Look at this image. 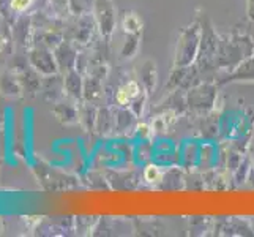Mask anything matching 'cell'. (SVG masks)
I'll list each match as a JSON object with an SVG mask.
<instances>
[{
    "label": "cell",
    "instance_id": "cell-1",
    "mask_svg": "<svg viewBox=\"0 0 254 237\" xmlns=\"http://www.w3.org/2000/svg\"><path fill=\"white\" fill-rule=\"evenodd\" d=\"M200 29L199 24L194 22L182 33L177 46V54H175V67L177 68H185L188 67L192 60H194L199 54L200 48Z\"/></svg>",
    "mask_w": 254,
    "mask_h": 237
},
{
    "label": "cell",
    "instance_id": "cell-2",
    "mask_svg": "<svg viewBox=\"0 0 254 237\" xmlns=\"http://www.w3.org/2000/svg\"><path fill=\"white\" fill-rule=\"evenodd\" d=\"M232 81H254V57H247L234 68L231 75H227L226 82Z\"/></svg>",
    "mask_w": 254,
    "mask_h": 237
},
{
    "label": "cell",
    "instance_id": "cell-3",
    "mask_svg": "<svg viewBox=\"0 0 254 237\" xmlns=\"http://www.w3.org/2000/svg\"><path fill=\"white\" fill-rule=\"evenodd\" d=\"M142 27V22L141 19L134 14V13H127L124 17V29L128 33H139Z\"/></svg>",
    "mask_w": 254,
    "mask_h": 237
},
{
    "label": "cell",
    "instance_id": "cell-4",
    "mask_svg": "<svg viewBox=\"0 0 254 237\" xmlns=\"http://www.w3.org/2000/svg\"><path fill=\"white\" fill-rule=\"evenodd\" d=\"M142 79H144V84L147 85L148 90L155 85V65L152 62L145 64V68L142 70Z\"/></svg>",
    "mask_w": 254,
    "mask_h": 237
},
{
    "label": "cell",
    "instance_id": "cell-5",
    "mask_svg": "<svg viewBox=\"0 0 254 237\" xmlns=\"http://www.w3.org/2000/svg\"><path fill=\"white\" fill-rule=\"evenodd\" d=\"M137 40H139V35L137 33H128V43H127V46H125V51H124V54L131 57L136 52V48H137Z\"/></svg>",
    "mask_w": 254,
    "mask_h": 237
},
{
    "label": "cell",
    "instance_id": "cell-6",
    "mask_svg": "<svg viewBox=\"0 0 254 237\" xmlns=\"http://www.w3.org/2000/svg\"><path fill=\"white\" fill-rule=\"evenodd\" d=\"M129 101H131V96H129L128 90H127V87L125 85L120 87L119 92H117V103L122 104V106H125V104H128Z\"/></svg>",
    "mask_w": 254,
    "mask_h": 237
},
{
    "label": "cell",
    "instance_id": "cell-7",
    "mask_svg": "<svg viewBox=\"0 0 254 237\" xmlns=\"http://www.w3.org/2000/svg\"><path fill=\"white\" fill-rule=\"evenodd\" d=\"M145 179L148 182H153L156 179H160V171L156 166H148V168L145 169Z\"/></svg>",
    "mask_w": 254,
    "mask_h": 237
},
{
    "label": "cell",
    "instance_id": "cell-8",
    "mask_svg": "<svg viewBox=\"0 0 254 237\" xmlns=\"http://www.w3.org/2000/svg\"><path fill=\"white\" fill-rule=\"evenodd\" d=\"M30 3H32V0H11V8L16 11H22Z\"/></svg>",
    "mask_w": 254,
    "mask_h": 237
},
{
    "label": "cell",
    "instance_id": "cell-9",
    "mask_svg": "<svg viewBox=\"0 0 254 237\" xmlns=\"http://www.w3.org/2000/svg\"><path fill=\"white\" fill-rule=\"evenodd\" d=\"M248 17L254 21V0H248Z\"/></svg>",
    "mask_w": 254,
    "mask_h": 237
}]
</instances>
